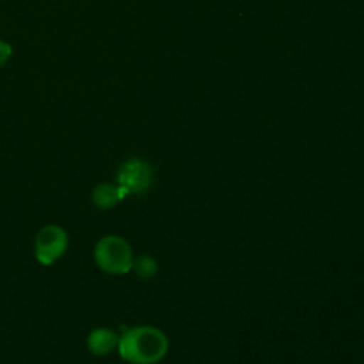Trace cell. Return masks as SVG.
I'll return each mask as SVG.
<instances>
[{"instance_id": "cell-1", "label": "cell", "mask_w": 364, "mask_h": 364, "mask_svg": "<svg viewBox=\"0 0 364 364\" xmlns=\"http://www.w3.org/2000/svg\"><path fill=\"white\" fill-rule=\"evenodd\" d=\"M169 350V340L156 327L141 326L128 329L119 336L117 352L132 364H155L162 361Z\"/></svg>"}, {"instance_id": "cell-2", "label": "cell", "mask_w": 364, "mask_h": 364, "mask_svg": "<svg viewBox=\"0 0 364 364\" xmlns=\"http://www.w3.org/2000/svg\"><path fill=\"white\" fill-rule=\"evenodd\" d=\"M134 252L130 244L117 235L100 238L95 247V262L100 270L112 276H123L134 269Z\"/></svg>"}, {"instance_id": "cell-3", "label": "cell", "mask_w": 364, "mask_h": 364, "mask_svg": "<svg viewBox=\"0 0 364 364\" xmlns=\"http://www.w3.org/2000/svg\"><path fill=\"white\" fill-rule=\"evenodd\" d=\"M68 244H70V240H68L66 231L60 226H55V224H48L36 237V259L45 267L52 265L57 259L63 258V255L68 249Z\"/></svg>"}, {"instance_id": "cell-4", "label": "cell", "mask_w": 364, "mask_h": 364, "mask_svg": "<svg viewBox=\"0 0 364 364\" xmlns=\"http://www.w3.org/2000/svg\"><path fill=\"white\" fill-rule=\"evenodd\" d=\"M155 171L148 162L141 159H132L124 162L117 171V185L127 191V194H144L153 185Z\"/></svg>"}, {"instance_id": "cell-5", "label": "cell", "mask_w": 364, "mask_h": 364, "mask_svg": "<svg viewBox=\"0 0 364 364\" xmlns=\"http://www.w3.org/2000/svg\"><path fill=\"white\" fill-rule=\"evenodd\" d=\"M117 345H119V336L105 327L95 329L87 336V348L95 355H109L110 352L116 350Z\"/></svg>"}, {"instance_id": "cell-6", "label": "cell", "mask_w": 364, "mask_h": 364, "mask_svg": "<svg viewBox=\"0 0 364 364\" xmlns=\"http://www.w3.org/2000/svg\"><path fill=\"white\" fill-rule=\"evenodd\" d=\"M127 191L119 185H110V183H100L98 187L92 191V203L98 206L100 210H110L127 198Z\"/></svg>"}, {"instance_id": "cell-7", "label": "cell", "mask_w": 364, "mask_h": 364, "mask_svg": "<svg viewBox=\"0 0 364 364\" xmlns=\"http://www.w3.org/2000/svg\"><path fill=\"white\" fill-rule=\"evenodd\" d=\"M134 270L137 272L139 277L142 279H151V277L156 276L159 272V263H156L155 258L148 255L139 256L137 259H134Z\"/></svg>"}, {"instance_id": "cell-8", "label": "cell", "mask_w": 364, "mask_h": 364, "mask_svg": "<svg viewBox=\"0 0 364 364\" xmlns=\"http://www.w3.org/2000/svg\"><path fill=\"white\" fill-rule=\"evenodd\" d=\"M13 55V48H11L9 43H6L4 39H0V68L6 66L7 60Z\"/></svg>"}]
</instances>
